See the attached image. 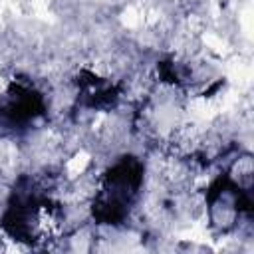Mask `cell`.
<instances>
[{
	"mask_svg": "<svg viewBox=\"0 0 254 254\" xmlns=\"http://www.w3.org/2000/svg\"><path fill=\"white\" fill-rule=\"evenodd\" d=\"M60 208L48 192L30 183L14 190L4 216V228L22 242L40 244L54 238L60 230Z\"/></svg>",
	"mask_w": 254,
	"mask_h": 254,
	"instance_id": "1",
	"label": "cell"
},
{
	"mask_svg": "<svg viewBox=\"0 0 254 254\" xmlns=\"http://www.w3.org/2000/svg\"><path fill=\"white\" fill-rule=\"evenodd\" d=\"M143 181L141 163L135 157L119 159L101 179L93 198V216L103 224H119L137 200Z\"/></svg>",
	"mask_w": 254,
	"mask_h": 254,
	"instance_id": "2",
	"label": "cell"
},
{
	"mask_svg": "<svg viewBox=\"0 0 254 254\" xmlns=\"http://www.w3.org/2000/svg\"><path fill=\"white\" fill-rule=\"evenodd\" d=\"M42 109V95L28 81L0 75V127H22Z\"/></svg>",
	"mask_w": 254,
	"mask_h": 254,
	"instance_id": "3",
	"label": "cell"
}]
</instances>
